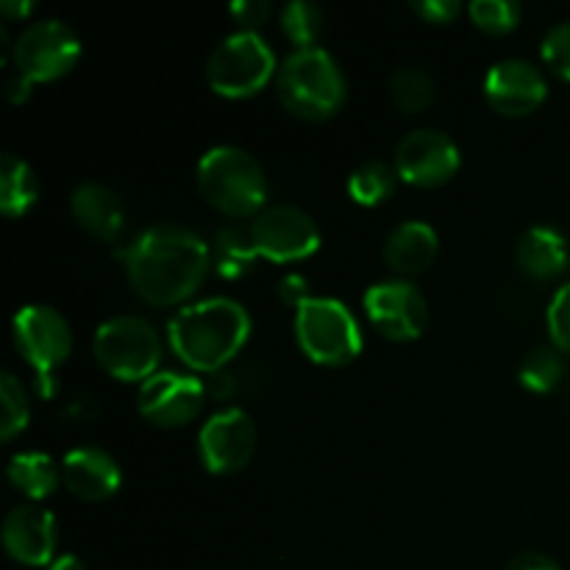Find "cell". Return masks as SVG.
Returning a JSON list of instances; mask_svg holds the SVG:
<instances>
[{
	"mask_svg": "<svg viewBox=\"0 0 570 570\" xmlns=\"http://www.w3.org/2000/svg\"><path fill=\"white\" fill-rule=\"evenodd\" d=\"M120 256L128 284L150 306L184 304L212 271L209 245L176 223L145 228Z\"/></svg>",
	"mask_w": 570,
	"mask_h": 570,
	"instance_id": "6da1fadb",
	"label": "cell"
},
{
	"mask_svg": "<svg viewBox=\"0 0 570 570\" xmlns=\"http://www.w3.org/2000/svg\"><path fill=\"white\" fill-rule=\"evenodd\" d=\"M170 348L187 367L217 373L250 337V315L234 298H206L181 306L167 326Z\"/></svg>",
	"mask_w": 570,
	"mask_h": 570,
	"instance_id": "7a4b0ae2",
	"label": "cell"
},
{
	"mask_svg": "<svg viewBox=\"0 0 570 570\" xmlns=\"http://www.w3.org/2000/svg\"><path fill=\"white\" fill-rule=\"evenodd\" d=\"M276 92L289 115L321 122L343 109L348 83L328 50L301 48L278 65Z\"/></svg>",
	"mask_w": 570,
	"mask_h": 570,
	"instance_id": "3957f363",
	"label": "cell"
},
{
	"mask_svg": "<svg viewBox=\"0 0 570 570\" xmlns=\"http://www.w3.org/2000/svg\"><path fill=\"white\" fill-rule=\"evenodd\" d=\"M198 189L209 206L228 217L259 215L267 200V176L254 154L237 145H215L198 161Z\"/></svg>",
	"mask_w": 570,
	"mask_h": 570,
	"instance_id": "277c9868",
	"label": "cell"
},
{
	"mask_svg": "<svg viewBox=\"0 0 570 570\" xmlns=\"http://www.w3.org/2000/svg\"><path fill=\"white\" fill-rule=\"evenodd\" d=\"M295 340L312 362L343 367L362 351V332L348 306L337 298H306L295 309Z\"/></svg>",
	"mask_w": 570,
	"mask_h": 570,
	"instance_id": "5b68a950",
	"label": "cell"
},
{
	"mask_svg": "<svg viewBox=\"0 0 570 570\" xmlns=\"http://www.w3.org/2000/svg\"><path fill=\"white\" fill-rule=\"evenodd\" d=\"M276 72V53L256 31L228 33L206 61V81L212 92L232 100L262 92Z\"/></svg>",
	"mask_w": 570,
	"mask_h": 570,
	"instance_id": "8992f818",
	"label": "cell"
},
{
	"mask_svg": "<svg viewBox=\"0 0 570 570\" xmlns=\"http://www.w3.org/2000/svg\"><path fill=\"white\" fill-rule=\"evenodd\" d=\"M95 360L120 382H148L159 373L161 340L145 317L115 315L104 321L95 332Z\"/></svg>",
	"mask_w": 570,
	"mask_h": 570,
	"instance_id": "52a82bcc",
	"label": "cell"
},
{
	"mask_svg": "<svg viewBox=\"0 0 570 570\" xmlns=\"http://www.w3.org/2000/svg\"><path fill=\"white\" fill-rule=\"evenodd\" d=\"M14 345L37 376L39 395H53L56 371L72 351L70 323L48 304H28L14 315Z\"/></svg>",
	"mask_w": 570,
	"mask_h": 570,
	"instance_id": "ba28073f",
	"label": "cell"
},
{
	"mask_svg": "<svg viewBox=\"0 0 570 570\" xmlns=\"http://www.w3.org/2000/svg\"><path fill=\"white\" fill-rule=\"evenodd\" d=\"M78 59H81L78 33L61 20L31 22L22 28L11 48V67L31 87L67 76Z\"/></svg>",
	"mask_w": 570,
	"mask_h": 570,
	"instance_id": "9c48e42d",
	"label": "cell"
},
{
	"mask_svg": "<svg viewBox=\"0 0 570 570\" xmlns=\"http://www.w3.org/2000/svg\"><path fill=\"white\" fill-rule=\"evenodd\" d=\"M248 232L256 254L278 262V265L304 262L321 248V228H317L315 217L293 204L265 206L254 217Z\"/></svg>",
	"mask_w": 570,
	"mask_h": 570,
	"instance_id": "30bf717a",
	"label": "cell"
},
{
	"mask_svg": "<svg viewBox=\"0 0 570 570\" xmlns=\"http://www.w3.org/2000/svg\"><path fill=\"white\" fill-rule=\"evenodd\" d=\"M460 148L438 128H417L395 145V173L412 187H443L460 170Z\"/></svg>",
	"mask_w": 570,
	"mask_h": 570,
	"instance_id": "8fae6325",
	"label": "cell"
},
{
	"mask_svg": "<svg viewBox=\"0 0 570 570\" xmlns=\"http://www.w3.org/2000/svg\"><path fill=\"white\" fill-rule=\"evenodd\" d=\"M198 451L206 471L215 476H232L250 462L256 451V426L254 417L239 406L215 412L200 426Z\"/></svg>",
	"mask_w": 570,
	"mask_h": 570,
	"instance_id": "7c38bea8",
	"label": "cell"
},
{
	"mask_svg": "<svg viewBox=\"0 0 570 570\" xmlns=\"http://www.w3.org/2000/svg\"><path fill=\"white\" fill-rule=\"evenodd\" d=\"M365 312L373 326L395 343H410L421 337L429 317L426 298L406 278L373 284L365 293Z\"/></svg>",
	"mask_w": 570,
	"mask_h": 570,
	"instance_id": "4fadbf2b",
	"label": "cell"
},
{
	"mask_svg": "<svg viewBox=\"0 0 570 570\" xmlns=\"http://www.w3.org/2000/svg\"><path fill=\"white\" fill-rule=\"evenodd\" d=\"M206 387L189 373L159 371L142 382L137 395L139 415L161 429H176L195 421L204 410Z\"/></svg>",
	"mask_w": 570,
	"mask_h": 570,
	"instance_id": "5bb4252c",
	"label": "cell"
},
{
	"mask_svg": "<svg viewBox=\"0 0 570 570\" xmlns=\"http://www.w3.org/2000/svg\"><path fill=\"white\" fill-rule=\"evenodd\" d=\"M549 83L540 67L527 59L495 61L484 76V98L499 115L527 117L543 106Z\"/></svg>",
	"mask_w": 570,
	"mask_h": 570,
	"instance_id": "9a60e30c",
	"label": "cell"
},
{
	"mask_svg": "<svg viewBox=\"0 0 570 570\" xmlns=\"http://www.w3.org/2000/svg\"><path fill=\"white\" fill-rule=\"evenodd\" d=\"M6 554L28 568H42L53 562L56 554V518L45 507L20 504L3 518Z\"/></svg>",
	"mask_w": 570,
	"mask_h": 570,
	"instance_id": "2e32d148",
	"label": "cell"
},
{
	"mask_svg": "<svg viewBox=\"0 0 570 570\" xmlns=\"http://www.w3.org/2000/svg\"><path fill=\"white\" fill-rule=\"evenodd\" d=\"M61 482L76 499L106 501L120 490L122 471L109 451L98 445H78L61 460Z\"/></svg>",
	"mask_w": 570,
	"mask_h": 570,
	"instance_id": "e0dca14e",
	"label": "cell"
},
{
	"mask_svg": "<svg viewBox=\"0 0 570 570\" xmlns=\"http://www.w3.org/2000/svg\"><path fill=\"white\" fill-rule=\"evenodd\" d=\"M70 212L78 226L104 243H117L126 228V206L120 195L98 181H83L72 189Z\"/></svg>",
	"mask_w": 570,
	"mask_h": 570,
	"instance_id": "ac0fdd59",
	"label": "cell"
},
{
	"mask_svg": "<svg viewBox=\"0 0 570 570\" xmlns=\"http://www.w3.org/2000/svg\"><path fill=\"white\" fill-rule=\"evenodd\" d=\"M440 248L438 232L423 220H406L384 239V262L399 276H415L434 262Z\"/></svg>",
	"mask_w": 570,
	"mask_h": 570,
	"instance_id": "d6986e66",
	"label": "cell"
},
{
	"mask_svg": "<svg viewBox=\"0 0 570 570\" xmlns=\"http://www.w3.org/2000/svg\"><path fill=\"white\" fill-rule=\"evenodd\" d=\"M515 259L527 276L538 282L562 276L570 265V248L562 232L551 226H532L521 234L515 245Z\"/></svg>",
	"mask_w": 570,
	"mask_h": 570,
	"instance_id": "ffe728a7",
	"label": "cell"
},
{
	"mask_svg": "<svg viewBox=\"0 0 570 570\" xmlns=\"http://www.w3.org/2000/svg\"><path fill=\"white\" fill-rule=\"evenodd\" d=\"M11 488L20 490L31 501L48 499L56 493L61 482V465H56L53 456L39 454V451H26V454H14L6 468Z\"/></svg>",
	"mask_w": 570,
	"mask_h": 570,
	"instance_id": "44dd1931",
	"label": "cell"
},
{
	"mask_svg": "<svg viewBox=\"0 0 570 570\" xmlns=\"http://www.w3.org/2000/svg\"><path fill=\"white\" fill-rule=\"evenodd\" d=\"M39 198V178L20 156L3 154L0 159V209L6 217H22Z\"/></svg>",
	"mask_w": 570,
	"mask_h": 570,
	"instance_id": "7402d4cb",
	"label": "cell"
},
{
	"mask_svg": "<svg viewBox=\"0 0 570 570\" xmlns=\"http://www.w3.org/2000/svg\"><path fill=\"white\" fill-rule=\"evenodd\" d=\"M256 248L250 232L243 226H226L215 234V245H212V267L220 273L223 278H243L245 273L254 267Z\"/></svg>",
	"mask_w": 570,
	"mask_h": 570,
	"instance_id": "603a6c76",
	"label": "cell"
},
{
	"mask_svg": "<svg viewBox=\"0 0 570 570\" xmlns=\"http://www.w3.org/2000/svg\"><path fill=\"white\" fill-rule=\"evenodd\" d=\"M399 173L384 161H365L348 176V195L360 206H379L395 193Z\"/></svg>",
	"mask_w": 570,
	"mask_h": 570,
	"instance_id": "cb8c5ba5",
	"label": "cell"
},
{
	"mask_svg": "<svg viewBox=\"0 0 570 570\" xmlns=\"http://www.w3.org/2000/svg\"><path fill=\"white\" fill-rule=\"evenodd\" d=\"M434 78L432 72L423 70V67H399L390 78V95H393V104L399 106L406 115H417V111L429 109L434 100Z\"/></svg>",
	"mask_w": 570,
	"mask_h": 570,
	"instance_id": "d4e9b609",
	"label": "cell"
},
{
	"mask_svg": "<svg viewBox=\"0 0 570 570\" xmlns=\"http://www.w3.org/2000/svg\"><path fill=\"white\" fill-rule=\"evenodd\" d=\"M282 31L287 33L295 50L321 48V37L326 31V14L312 0H293L282 9Z\"/></svg>",
	"mask_w": 570,
	"mask_h": 570,
	"instance_id": "484cf974",
	"label": "cell"
},
{
	"mask_svg": "<svg viewBox=\"0 0 570 570\" xmlns=\"http://www.w3.org/2000/svg\"><path fill=\"white\" fill-rule=\"evenodd\" d=\"M521 384L532 393H551V390L560 387L562 376H566V362H562L560 351L551 345V348H534L523 356L521 362Z\"/></svg>",
	"mask_w": 570,
	"mask_h": 570,
	"instance_id": "4316f807",
	"label": "cell"
},
{
	"mask_svg": "<svg viewBox=\"0 0 570 570\" xmlns=\"http://www.w3.org/2000/svg\"><path fill=\"white\" fill-rule=\"evenodd\" d=\"M31 421V401H28L26 384L14 373L0 376V438L9 443Z\"/></svg>",
	"mask_w": 570,
	"mask_h": 570,
	"instance_id": "83f0119b",
	"label": "cell"
},
{
	"mask_svg": "<svg viewBox=\"0 0 570 570\" xmlns=\"http://www.w3.org/2000/svg\"><path fill=\"white\" fill-rule=\"evenodd\" d=\"M468 14H471L473 26L482 28L484 33L504 37V33L515 31L523 11L515 0H473L468 6Z\"/></svg>",
	"mask_w": 570,
	"mask_h": 570,
	"instance_id": "f1b7e54d",
	"label": "cell"
},
{
	"mask_svg": "<svg viewBox=\"0 0 570 570\" xmlns=\"http://www.w3.org/2000/svg\"><path fill=\"white\" fill-rule=\"evenodd\" d=\"M546 326H549L551 345L560 354H570V282L562 284L551 298L549 312H546Z\"/></svg>",
	"mask_w": 570,
	"mask_h": 570,
	"instance_id": "f546056e",
	"label": "cell"
},
{
	"mask_svg": "<svg viewBox=\"0 0 570 570\" xmlns=\"http://www.w3.org/2000/svg\"><path fill=\"white\" fill-rule=\"evenodd\" d=\"M543 61L551 67V72L570 83V22H560V26L549 28L540 45Z\"/></svg>",
	"mask_w": 570,
	"mask_h": 570,
	"instance_id": "4dcf8cb0",
	"label": "cell"
},
{
	"mask_svg": "<svg viewBox=\"0 0 570 570\" xmlns=\"http://www.w3.org/2000/svg\"><path fill=\"white\" fill-rule=\"evenodd\" d=\"M412 11H415L421 20L443 26V22L456 20V17L462 14V3L460 0H412Z\"/></svg>",
	"mask_w": 570,
	"mask_h": 570,
	"instance_id": "1f68e13d",
	"label": "cell"
},
{
	"mask_svg": "<svg viewBox=\"0 0 570 570\" xmlns=\"http://www.w3.org/2000/svg\"><path fill=\"white\" fill-rule=\"evenodd\" d=\"M232 17L239 31H254L271 17V3L267 0H237L232 3Z\"/></svg>",
	"mask_w": 570,
	"mask_h": 570,
	"instance_id": "d6a6232c",
	"label": "cell"
},
{
	"mask_svg": "<svg viewBox=\"0 0 570 570\" xmlns=\"http://www.w3.org/2000/svg\"><path fill=\"white\" fill-rule=\"evenodd\" d=\"M278 298L287 306H295V309H298L306 298H312L309 284H306V278L298 276V273H289V276H284L282 284H278Z\"/></svg>",
	"mask_w": 570,
	"mask_h": 570,
	"instance_id": "836d02e7",
	"label": "cell"
},
{
	"mask_svg": "<svg viewBox=\"0 0 570 570\" xmlns=\"http://www.w3.org/2000/svg\"><path fill=\"white\" fill-rule=\"evenodd\" d=\"M504 570H562L551 557L540 554V551H523V554L512 557Z\"/></svg>",
	"mask_w": 570,
	"mask_h": 570,
	"instance_id": "e575fe53",
	"label": "cell"
},
{
	"mask_svg": "<svg viewBox=\"0 0 570 570\" xmlns=\"http://www.w3.org/2000/svg\"><path fill=\"white\" fill-rule=\"evenodd\" d=\"M3 95L11 100V104H22V100H28V95H31V83L22 81L17 72H11V76L6 78Z\"/></svg>",
	"mask_w": 570,
	"mask_h": 570,
	"instance_id": "d590c367",
	"label": "cell"
},
{
	"mask_svg": "<svg viewBox=\"0 0 570 570\" xmlns=\"http://www.w3.org/2000/svg\"><path fill=\"white\" fill-rule=\"evenodd\" d=\"M33 11V3H28V0H0V14L6 17V20H22V17H28Z\"/></svg>",
	"mask_w": 570,
	"mask_h": 570,
	"instance_id": "8d00e7d4",
	"label": "cell"
},
{
	"mask_svg": "<svg viewBox=\"0 0 570 570\" xmlns=\"http://www.w3.org/2000/svg\"><path fill=\"white\" fill-rule=\"evenodd\" d=\"M48 570H87V566H83V560H78L76 554H61L50 562Z\"/></svg>",
	"mask_w": 570,
	"mask_h": 570,
	"instance_id": "74e56055",
	"label": "cell"
}]
</instances>
